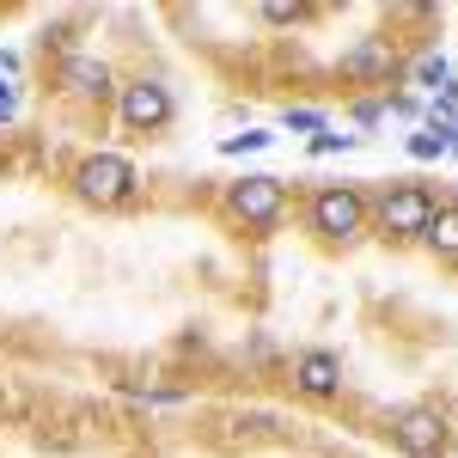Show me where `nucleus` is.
I'll use <instances>...</instances> for the list:
<instances>
[{
    "mask_svg": "<svg viewBox=\"0 0 458 458\" xmlns=\"http://www.w3.org/2000/svg\"><path fill=\"white\" fill-rule=\"evenodd\" d=\"M391 440H397V453L410 458H440L446 446H453V428H446V416L440 410H428V403H410V410H391Z\"/></svg>",
    "mask_w": 458,
    "mask_h": 458,
    "instance_id": "f257e3e1",
    "label": "nucleus"
},
{
    "mask_svg": "<svg viewBox=\"0 0 458 458\" xmlns=\"http://www.w3.org/2000/svg\"><path fill=\"white\" fill-rule=\"evenodd\" d=\"M73 190H80V202H92V208H116V202H129L135 196V165L123 159V153H92L80 177H73Z\"/></svg>",
    "mask_w": 458,
    "mask_h": 458,
    "instance_id": "f03ea898",
    "label": "nucleus"
},
{
    "mask_svg": "<svg viewBox=\"0 0 458 458\" xmlns=\"http://www.w3.org/2000/svg\"><path fill=\"white\" fill-rule=\"evenodd\" d=\"M434 208H440V202L428 196L422 183H391L386 202H379V233H386V239H422Z\"/></svg>",
    "mask_w": 458,
    "mask_h": 458,
    "instance_id": "7ed1b4c3",
    "label": "nucleus"
},
{
    "mask_svg": "<svg viewBox=\"0 0 458 458\" xmlns=\"http://www.w3.org/2000/svg\"><path fill=\"white\" fill-rule=\"evenodd\" d=\"M367 226V202L354 196V190H343V183H330V190H318L312 196V233L318 239H354Z\"/></svg>",
    "mask_w": 458,
    "mask_h": 458,
    "instance_id": "20e7f679",
    "label": "nucleus"
},
{
    "mask_svg": "<svg viewBox=\"0 0 458 458\" xmlns=\"http://www.w3.org/2000/svg\"><path fill=\"white\" fill-rule=\"evenodd\" d=\"M287 208V183L282 177H269V172H250L233 183V214L245 220V226H276Z\"/></svg>",
    "mask_w": 458,
    "mask_h": 458,
    "instance_id": "39448f33",
    "label": "nucleus"
},
{
    "mask_svg": "<svg viewBox=\"0 0 458 458\" xmlns=\"http://www.w3.org/2000/svg\"><path fill=\"white\" fill-rule=\"evenodd\" d=\"M123 123H129L135 135H159V129L172 123V92H165L159 80H135V86H123Z\"/></svg>",
    "mask_w": 458,
    "mask_h": 458,
    "instance_id": "423d86ee",
    "label": "nucleus"
},
{
    "mask_svg": "<svg viewBox=\"0 0 458 458\" xmlns=\"http://www.w3.org/2000/svg\"><path fill=\"white\" fill-rule=\"evenodd\" d=\"M391 73H397V49H391L386 37H360L354 49H343V80L373 86V80H391Z\"/></svg>",
    "mask_w": 458,
    "mask_h": 458,
    "instance_id": "0eeeda50",
    "label": "nucleus"
},
{
    "mask_svg": "<svg viewBox=\"0 0 458 458\" xmlns=\"http://www.w3.org/2000/svg\"><path fill=\"white\" fill-rule=\"evenodd\" d=\"M293 386L306 391V397H336L343 391V360L330 349H306L293 360Z\"/></svg>",
    "mask_w": 458,
    "mask_h": 458,
    "instance_id": "6e6552de",
    "label": "nucleus"
},
{
    "mask_svg": "<svg viewBox=\"0 0 458 458\" xmlns=\"http://www.w3.org/2000/svg\"><path fill=\"white\" fill-rule=\"evenodd\" d=\"M62 86L80 92V98H105L110 92V68L98 62V55H68V62H62Z\"/></svg>",
    "mask_w": 458,
    "mask_h": 458,
    "instance_id": "1a4fd4ad",
    "label": "nucleus"
},
{
    "mask_svg": "<svg viewBox=\"0 0 458 458\" xmlns=\"http://www.w3.org/2000/svg\"><path fill=\"white\" fill-rule=\"evenodd\" d=\"M422 245L434 250V257H446V263H458V202H446V208H434V220H428Z\"/></svg>",
    "mask_w": 458,
    "mask_h": 458,
    "instance_id": "9d476101",
    "label": "nucleus"
},
{
    "mask_svg": "<svg viewBox=\"0 0 458 458\" xmlns=\"http://www.w3.org/2000/svg\"><path fill=\"white\" fill-rule=\"evenodd\" d=\"M410 86H422V92H434V98H446V92H453V62H446V55H422V62L410 68Z\"/></svg>",
    "mask_w": 458,
    "mask_h": 458,
    "instance_id": "9b49d317",
    "label": "nucleus"
},
{
    "mask_svg": "<svg viewBox=\"0 0 458 458\" xmlns=\"http://www.w3.org/2000/svg\"><path fill=\"white\" fill-rule=\"evenodd\" d=\"M410 153H416V159H446L453 141H446L440 129H422V135H410Z\"/></svg>",
    "mask_w": 458,
    "mask_h": 458,
    "instance_id": "f8f14e48",
    "label": "nucleus"
},
{
    "mask_svg": "<svg viewBox=\"0 0 458 458\" xmlns=\"http://www.w3.org/2000/svg\"><path fill=\"white\" fill-rule=\"evenodd\" d=\"M282 129H293V135H324V129H330V123H324V110H287L282 116Z\"/></svg>",
    "mask_w": 458,
    "mask_h": 458,
    "instance_id": "ddd939ff",
    "label": "nucleus"
},
{
    "mask_svg": "<svg viewBox=\"0 0 458 458\" xmlns=\"http://www.w3.org/2000/svg\"><path fill=\"white\" fill-rule=\"evenodd\" d=\"M269 141H276L269 129H245V135H226V141H220V153H263Z\"/></svg>",
    "mask_w": 458,
    "mask_h": 458,
    "instance_id": "4468645a",
    "label": "nucleus"
},
{
    "mask_svg": "<svg viewBox=\"0 0 458 458\" xmlns=\"http://www.w3.org/2000/svg\"><path fill=\"white\" fill-rule=\"evenodd\" d=\"M349 147H354V135H330V129H324L312 141V153H349Z\"/></svg>",
    "mask_w": 458,
    "mask_h": 458,
    "instance_id": "2eb2a0df",
    "label": "nucleus"
},
{
    "mask_svg": "<svg viewBox=\"0 0 458 458\" xmlns=\"http://www.w3.org/2000/svg\"><path fill=\"white\" fill-rule=\"evenodd\" d=\"M354 123H367V129H373V123H386V105H379V98H367V105H354Z\"/></svg>",
    "mask_w": 458,
    "mask_h": 458,
    "instance_id": "dca6fc26",
    "label": "nucleus"
},
{
    "mask_svg": "<svg viewBox=\"0 0 458 458\" xmlns=\"http://www.w3.org/2000/svg\"><path fill=\"white\" fill-rule=\"evenodd\" d=\"M263 19H269V25H287V19H300V6H287V0H276V6H263Z\"/></svg>",
    "mask_w": 458,
    "mask_h": 458,
    "instance_id": "f3484780",
    "label": "nucleus"
},
{
    "mask_svg": "<svg viewBox=\"0 0 458 458\" xmlns=\"http://www.w3.org/2000/svg\"><path fill=\"white\" fill-rule=\"evenodd\" d=\"M6 116H13V92L0 86V123H6Z\"/></svg>",
    "mask_w": 458,
    "mask_h": 458,
    "instance_id": "a211bd4d",
    "label": "nucleus"
}]
</instances>
